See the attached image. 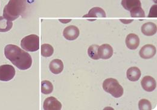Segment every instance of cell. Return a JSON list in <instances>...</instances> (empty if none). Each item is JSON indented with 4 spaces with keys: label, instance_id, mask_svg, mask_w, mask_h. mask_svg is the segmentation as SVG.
I'll list each match as a JSON object with an SVG mask.
<instances>
[{
    "label": "cell",
    "instance_id": "obj_1",
    "mask_svg": "<svg viewBox=\"0 0 157 110\" xmlns=\"http://www.w3.org/2000/svg\"><path fill=\"white\" fill-rule=\"evenodd\" d=\"M4 54L6 57L20 70H27L32 66L31 55L17 45H6L4 48Z\"/></svg>",
    "mask_w": 157,
    "mask_h": 110
},
{
    "label": "cell",
    "instance_id": "obj_2",
    "mask_svg": "<svg viewBox=\"0 0 157 110\" xmlns=\"http://www.w3.org/2000/svg\"><path fill=\"white\" fill-rule=\"evenodd\" d=\"M26 9V0H10L4 8L3 17L10 21L15 20L24 14Z\"/></svg>",
    "mask_w": 157,
    "mask_h": 110
},
{
    "label": "cell",
    "instance_id": "obj_3",
    "mask_svg": "<svg viewBox=\"0 0 157 110\" xmlns=\"http://www.w3.org/2000/svg\"><path fill=\"white\" fill-rule=\"evenodd\" d=\"M103 89L107 93L111 94L114 97L119 98L123 94V88L119 84L117 79L108 78L105 79L103 83Z\"/></svg>",
    "mask_w": 157,
    "mask_h": 110
},
{
    "label": "cell",
    "instance_id": "obj_4",
    "mask_svg": "<svg viewBox=\"0 0 157 110\" xmlns=\"http://www.w3.org/2000/svg\"><path fill=\"white\" fill-rule=\"evenodd\" d=\"M21 48L29 52H36L39 48V37L36 35L24 37L21 41Z\"/></svg>",
    "mask_w": 157,
    "mask_h": 110
},
{
    "label": "cell",
    "instance_id": "obj_5",
    "mask_svg": "<svg viewBox=\"0 0 157 110\" xmlns=\"http://www.w3.org/2000/svg\"><path fill=\"white\" fill-rule=\"evenodd\" d=\"M15 73V69L10 64L0 66V81H9L14 78Z\"/></svg>",
    "mask_w": 157,
    "mask_h": 110
},
{
    "label": "cell",
    "instance_id": "obj_6",
    "mask_svg": "<svg viewBox=\"0 0 157 110\" xmlns=\"http://www.w3.org/2000/svg\"><path fill=\"white\" fill-rule=\"evenodd\" d=\"M43 108L45 110H60L62 108V104L54 97H48L44 102Z\"/></svg>",
    "mask_w": 157,
    "mask_h": 110
},
{
    "label": "cell",
    "instance_id": "obj_7",
    "mask_svg": "<svg viewBox=\"0 0 157 110\" xmlns=\"http://www.w3.org/2000/svg\"><path fill=\"white\" fill-rule=\"evenodd\" d=\"M141 84L143 89L147 92H153L157 87V83L155 79L151 76H145L141 79Z\"/></svg>",
    "mask_w": 157,
    "mask_h": 110
},
{
    "label": "cell",
    "instance_id": "obj_8",
    "mask_svg": "<svg viewBox=\"0 0 157 110\" xmlns=\"http://www.w3.org/2000/svg\"><path fill=\"white\" fill-rule=\"evenodd\" d=\"M157 49L155 46L152 45H146L143 46L140 51V56L143 59L152 58L156 54Z\"/></svg>",
    "mask_w": 157,
    "mask_h": 110
},
{
    "label": "cell",
    "instance_id": "obj_9",
    "mask_svg": "<svg viewBox=\"0 0 157 110\" xmlns=\"http://www.w3.org/2000/svg\"><path fill=\"white\" fill-rule=\"evenodd\" d=\"M79 35V29L75 25H70L66 27L63 31V36L68 40H76Z\"/></svg>",
    "mask_w": 157,
    "mask_h": 110
},
{
    "label": "cell",
    "instance_id": "obj_10",
    "mask_svg": "<svg viewBox=\"0 0 157 110\" xmlns=\"http://www.w3.org/2000/svg\"><path fill=\"white\" fill-rule=\"evenodd\" d=\"M113 48L109 44H103L98 48V56L100 58L107 60L113 55Z\"/></svg>",
    "mask_w": 157,
    "mask_h": 110
},
{
    "label": "cell",
    "instance_id": "obj_11",
    "mask_svg": "<svg viewBox=\"0 0 157 110\" xmlns=\"http://www.w3.org/2000/svg\"><path fill=\"white\" fill-rule=\"evenodd\" d=\"M140 44V38L137 35L134 33L129 34L126 38V45L129 50H134L138 47Z\"/></svg>",
    "mask_w": 157,
    "mask_h": 110
},
{
    "label": "cell",
    "instance_id": "obj_12",
    "mask_svg": "<svg viewBox=\"0 0 157 110\" xmlns=\"http://www.w3.org/2000/svg\"><path fill=\"white\" fill-rule=\"evenodd\" d=\"M142 33L147 36H152L157 33V25L153 22H147L141 27Z\"/></svg>",
    "mask_w": 157,
    "mask_h": 110
},
{
    "label": "cell",
    "instance_id": "obj_13",
    "mask_svg": "<svg viewBox=\"0 0 157 110\" xmlns=\"http://www.w3.org/2000/svg\"><path fill=\"white\" fill-rule=\"evenodd\" d=\"M49 69L53 74L58 75L63 71V63L61 60L55 59L50 62L49 65Z\"/></svg>",
    "mask_w": 157,
    "mask_h": 110
},
{
    "label": "cell",
    "instance_id": "obj_14",
    "mask_svg": "<svg viewBox=\"0 0 157 110\" xmlns=\"http://www.w3.org/2000/svg\"><path fill=\"white\" fill-rule=\"evenodd\" d=\"M105 18L106 13L105 10L100 7H93L88 12V14L83 16V18Z\"/></svg>",
    "mask_w": 157,
    "mask_h": 110
},
{
    "label": "cell",
    "instance_id": "obj_15",
    "mask_svg": "<svg viewBox=\"0 0 157 110\" xmlns=\"http://www.w3.org/2000/svg\"><path fill=\"white\" fill-rule=\"evenodd\" d=\"M126 75L129 81H137L141 75V73L137 67H132L128 69Z\"/></svg>",
    "mask_w": 157,
    "mask_h": 110
},
{
    "label": "cell",
    "instance_id": "obj_16",
    "mask_svg": "<svg viewBox=\"0 0 157 110\" xmlns=\"http://www.w3.org/2000/svg\"><path fill=\"white\" fill-rule=\"evenodd\" d=\"M121 5L124 9L129 12L138 7H141L140 0H122Z\"/></svg>",
    "mask_w": 157,
    "mask_h": 110
},
{
    "label": "cell",
    "instance_id": "obj_17",
    "mask_svg": "<svg viewBox=\"0 0 157 110\" xmlns=\"http://www.w3.org/2000/svg\"><path fill=\"white\" fill-rule=\"evenodd\" d=\"M13 27V23L4 18L3 16H0V32L5 33L10 31Z\"/></svg>",
    "mask_w": 157,
    "mask_h": 110
},
{
    "label": "cell",
    "instance_id": "obj_18",
    "mask_svg": "<svg viewBox=\"0 0 157 110\" xmlns=\"http://www.w3.org/2000/svg\"><path fill=\"white\" fill-rule=\"evenodd\" d=\"M53 90L52 83L47 80H44L41 82V92L44 94H49Z\"/></svg>",
    "mask_w": 157,
    "mask_h": 110
},
{
    "label": "cell",
    "instance_id": "obj_19",
    "mask_svg": "<svg viewBox=\"0 0 157 110\" xmlns=\"http://www.w3.org/2000/svg\"><path fill=\"white\" fill-rule=\"evenodd\" d=\"M54 53L53 47L49 44L41 45V55L44 57H50Z\"/></svg>",
    "mask_w": 157,
    "mask_h": 110
},
{
    "label": "cell",
    "instance_id": "obj_20",
    "mask_svg": "<svg viewBox=\"0 0 157 110\" xmlns=\"http://www.w3.org/2000/svg\"><path fill=\"white\" fill-rule=\"evenodd\" d=\"M98 48L99 46L98 45H93L89 47L88 50V54L90 58L96 60L100 59L98 56Z\"/></svg>",
    "mask_w": 157,
    "mask_h": 110
},
{
    "label": "cell",
    "instance_id": "obj_21",
    "mask_svg": "<svg viewBox=\"0 0 157 110\" xmlns=\"http://www.w3.org/2000/svg\"><path fill=\"white\" fill-rule=\"evenodd\" d=\"M130 15L133 18H144L145 13L141 7H138L130 11Z\"/></svg>",
    "mask_w": 157,
    "mask_h": 110
},
{
    "label": "cell",
    "instance_id": "obj_22",
    "mask_svg": "<svg viewBox=\"0 0 157 110\" xmlns=\"http://www.w3.org/2000/svg\"><path fill=\"white\" fill-rule=\"evenodd\" d=\"M138 107L140 110H152V105L149 101L147 99H143L139 101Z\"/></svg>",
    "mask_w": 157,
    "mask_h": 110
},
{
    "label": "cell",
    "instance_id": "obj_23",
    "mask_svg": "<svg viewBox=\"0 0 157 110\" xmlns=\"http://www.w3.org/2000/svg\"><path fill=\"white\" fill-rule=\"evenodd\" d=\"M120 21L122 22L124 24H128L133 21V20H124V19H120Z\"/></svg>",
    "mask_w": 157,
    "mask_h": 110
},
{
    "label": "cell",
    "instance_id": "obj_24",
    "mask_svg": "<svg viewBox=\"0 0 157 110\" xmlns=\"http://www.w3.org/2000/svg\"><path fill=\"white\" fill-rule=\"evenodd\" d=\"M59 21L63 24H67V23H68L70 22L71 21V19H59Z\"/></svg>",
    "mask_w": 157,
    "mask_h": 110
}]
</instances>
